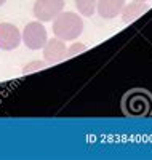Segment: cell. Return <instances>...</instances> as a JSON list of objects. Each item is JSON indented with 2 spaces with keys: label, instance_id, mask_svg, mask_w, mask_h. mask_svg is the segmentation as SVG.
I'll return each mask as SVG.
<instances>
[{
  "label": "cell",
  "instance_id": "1",
  "mask_svg": "<svg viewBox=\"0 0 152 160\" xmlns=\"http://www.w3.org/2000/svg\"><path fill=\"white\" fill-rule=\"evenodd\" d=\"M84 32V19L74 11H61L53 19V34L64 42H72Z\"/></svg>",
  "mask_w": 152,
  "mask_h": 160
},
{
  "label": "cell",
  "instance_id": "5",
  "mask_svg": "<svg viewBox=\"0 0 152 160\" xmlns=\"http://www.w3.org/2000/svg\"><path fill=\"white\" fill-rule=\"evenodd\" d=\"M21 32L15 24L0 22V50L11 51L21 45Z\"/></svg>",
  "mask_w": 152,
  "mask_h": 160
},
{
  "label": "cell",
  "instance_id": "10",
  "mask_svg": "<svg viewBox=\"0 0 152 160\" xmlns=\"http://www.w3.org/2000/svg\"><path fill=\"white\" fill-rule=\"evenodd\" d=\"M45 68H47V61H45V59H43V61H40V59H37V61H31V62H27V64L24 66L23 74L37 72V71H42V69H45Z\"/></svg>",
  "mask_w": 152,
  "mask_h": 160
},
{
  "label": "cell",
  "instance_id": "8",
  "mask_svg": "<svg viewBox=\"0 0 152 160\" xmlns=\"http://www.w3.org/2000/svg\"><path fill=\"white\" fill-rule=\"evenodd\" d=\"M147 10V5L146 2H133V3H125L122 10V18H123V22H131L134 21L138 16H141L143 13Z\"/></svg>",
  "mask_w": 152,
  "mask_h": 160
},
{
  "label": "cell",
  "instance_id": "12",
  "mask_svg": "<svg viewBox=\"0 0 152 160\" xmlns=\"http://www.w3.org/2000/svg\"><path fill=\"white\" fill-rule=\"evenodd\" d=\"M5 2H7V0H0V7H2V5H5Z\"/></svg>",
  "mask_w": 152,
  "mask_h": 160
},
{
  "label": "cell",
  "instance_id": "6",
  "mask_svg": "<svg viewBox=\"0 0 152 160\" xmlns=\"http://www.w3.org/2000/svg\"><path fill=\"white\" fill-rule=\"evenodd\" d=\"M43 50V58L47 61V64H58L63 59H66V43L64 40L58 38V37H53L50 40H47Z\"/></svg>",
  "mask_w": 152,
  "mask_h": 160
},
{
  "label": "cell",
  "instance_id": "3",
  "mask_svg": "<svg viewBox=\"0 0 152 160\" xmlns=\"http://www.w3.org/2000/svg\"><path fill=\"white\" fill-rule=\"evenodd\" d=\"M21 40L29 50H42L48 40V34L40 21H32L26 24L21 34Z\"/></svg>",
  "mask_w": 152,
  "mask_h": 160
},
{
  "label": "cell",
  "instance_id": "7",
  "mask_svg": "<svg viewBox=\"0 0 152 160\" xmlns=\"http://www.w3.org/2000/svg\"><path fill=\"white\" fill-rule=\"evenodd\" d=\"M123 7H125V0H98L96 11L103 19H114L122 13Z\"/></svg>",
  "mask_w": 152,
  "mask_h": 160
},
{
  "label": "cell",
  "instance_id": "4",
  "mask_svg": "<svg viewBox=\"0 0 152 160\" xmlns=\"http://www.w3.org/2000/svg\"><path fill=\"white\" fill-rule=\"evenodd\" d=\"M64 10V0H35L34 16L40 22L53 21Z\"/></svg>",
  "mask_w": 152,
  "mask_h": 160
},
{
  "label": "cell",
  "instance_id": "11",
  "mask_svg": "<svg viewBox=\"0 0 152 160\" xmlns=\"http://www.w3.org/2000/svg\"><path fill=\"white\" fill-rule=\"evenodd\" d=\"M88 47L84 45V43H79V42H74L71 47L66 50V58H71V56H75V55H80V53L87 51Z\"/></svg>",
  "mask_w": 152,
  "mask_h": 160
},
{
  "label": "cell",
  "instance_id": "2",
  "mask_svg": "<svg viewBox=\"0 0 152 160\" xmlns=\"http://www.w3.org/2000/svg\"><path fill=\"white\" fill-rule=\"evenodd\" d=\"M123 111L131 117H144L152 112V96L147 91L134 90L123 98Z\"/></svg>",
  "mask_w": 152,
  "mask_h": 160
},
{
  "label": "cell",
  "instance_id": "9",
  "mask_svg": "<svg viewBox=\"0 0 152 160\" xmlns=\"http://www.w3.org/2000/svg\"><path fill=\"white\" fill-rule=\"evenodd\" d=\"M75 7L82 16H93L96 11V3L98 0H74Z\"/></svg>",
  "mask_w": 152,
  "mask_h": 160
},
{
  "label": "cell",
  "instance_id": "13",
  "mask_svg": "<svg viewBox=\"0 0 152 160\" xmlns=\"http://www.w3.org/2000/svg\"><path fill=\"white\" fill-rule=\"evenodd\" d=\"M133 2H147V0H133Z\"/></svg>",
  "mask_w": 152,
  "mask_h": 160
}]
</instances>
